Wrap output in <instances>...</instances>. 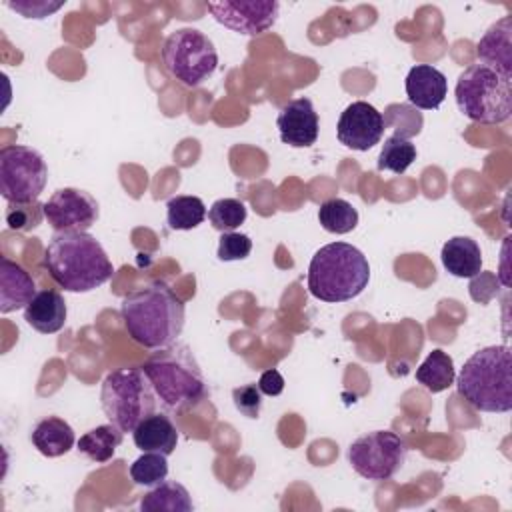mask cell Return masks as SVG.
Wrapping results in <instances>:
<instances>
[{
  "label": "cell",
  "mask_w": 512,
  "mask_h": 512,
  "mask_svg": "<svg viewBox=\"0 0 512 512\" xmlns=\"http://www.w3.org/2000/svg\"><path fill=\"white\" fill-rule=\"evenodd\" d=\"M128 336L148 350L172 346L184 328V302L162 280H152L128 296L120 306Z\"/></svg>",
  "instance_id": "cell-1"
},
{
  "label": "cell",
  "mask_w": 512,
  "mask_h": 512,
  "mask_svg": "<svg viewBox=\"0 0 512 512\" xmlns=\"http://www.w3.org/2000/svg\"><path fill=\"white\" fill-rule=\"evenodd\" d=\"M44 268L68 292H90L114 274L102 244L88 232H56L44 250Z\"/></svg>",
  "instance_id": "cell-2"
},
{
  "label": "cell",
  "mask_w": 512,
  "mask_h": 512,
  "mask_svg": "<svg viewBox=\"0 0 512 512\" xmlns=\"http://www.w3.org/2000/svg\"><path fill=\"white\" fill-rule=\"evenodd\" d=\"M458 394L478 412L512 410V352L508 346H486L474 352L456 380Z\"/></svg>",
  "instance_id": "cell-3"
},
{
  "label": "cell",
  "mask_w": 512,
  "mask_h": 512,
  "mask_svg": "<svg viewBox=\"0 0 512 512\" xmlns=\"http://www.w3.org/2000/svg\"><path fill=\"white\" fill-rule=\"evenodd\" d=\"M370 280L366 256L352 244L332 242L316 250L308 266V290L322 302H346L362 294Z\"/></svg>",
  "instance_id": "cell-4"
},
{
  "label": "cell",
  "mask_w": 512,
  "mask_h": 512,
  "mask_svg": "<svg viewBox=\"0 0 512 512\" xmlns=\"http://www.w3.org/2000/svg\"><path fill=\"white\" fill-rule=\"evenodd\" d=\"M140 368L166 408H190L208 396L204 374L186 344L158 348Z\"/></svg>",
  "instance_id": "cell-5"
},
{
  "label": "cell",
  "mask_w": 512,
  "mask_h": 512,
  "mask_svg": "<svg viewBox=\"0 0 512 512\" xmlns=\"http://www.w3.org/2000/svg\"><path fill=\"white\" fill-rule=\"evenodd\" d=\"M458 110L480 124H502L512 114V78L486 64L468 66L454 88Z\"/></svg>",
  "instance_id": "cell-6"
},
{
  "label": "cell",
  "mask_w": 512,
  "mask_h": 512,
  "mask_svg": "<svg viewBox=\"0 0 512 512\" xmlns=\"http://www.w3.org/2000/svg\"><path fill=\"white\" fill-rule=\"evenodd\" d=\"M100 404L112 424L122 432H134L144 418L154 414L156 392L142 368H120L104 378Z\"/></svg>",
  "instance_id": "cell-7"
},
{
  "label": "cell",
  "mask_w": 512,
  "mask_h": 512,
  "mask_svg": "<svg viewBox=\"0 0 512 512\" xmlns=\"http://www.w3.org/2000/svg\"><path fill=\"white\" fill-rule=\"evenodd\" d=\"M162 62L168 74L182 86L196 88L214 74L218 52L204 32L196 28H178L164 40Z\"/></svg>",
  "instance_id": "cell-8"
},
{
  "label": "cell",
  "mask_w": 512,
  "mask_h": 512,
  "mask_svg": "<svg viewBox=\"0 0 512 512\" xmlns=\"http://www.w3.org/2000/svg\"><path fill=\"white\" fill-rule=\"evenodd\" d=\"M48 182V166L40 152L28 146L0 150V194L8 204L36 202Z\"/></svg>",
  "instance_id": "cell-9"
},
{
  "label": "cell",
  "mask_w": 512,
  "mask_h": 512,
  "mask_svg": "<svg viewBox=\"0 0 512 512\" xmlns=\"http://www.w3.org/2000/svg\"><path fill=\"white\" fill-rule=\"evenodd\" d=\"M406 458L404 440L390 430H374L356 438L348 448V462L366 480L392 478Z\"/></svg>",
  "instance_id": "cell-10"
},
{
  "label": "cell",
  "mask_w": 512,
  "mask_h": 512,
  "mask_svg": "<svg viewBox=\"0 0 512 512\" xmlns=\"http://www.w3.org/2000/svg\"><path fill=\"white\" fill-rule=\"evenodd\" d=\"M98 216V200L80 188H60L44 202V218L54 232H86Z\"/></svg>",
  "instance_id": "cell-11"
},
{
  "label": "cell",
  "mask_w": 512,
  "mask_h": 512,
  "mask_svg": "<svg viewBox=\"0 0 512 512\" xmlns=\"http://www.w3.org/2000/svg\"><path fill=\"white\" fill-rule=\"evenodd\" d=\"M206 8L224 28L246 36H258L276 24L280 4L274 0H220L208 2Z\"/></svg>",
  "instance_id": "cell-12"
},
{
  "label": "cell",
  "mask_w": 512,
  "mask_h": 512,
  "mask_svg": "<svg viewBox=\"0 0 512 512\" xmlns=\"http://www.w3.org/2000/svg\"><path fill=\"white\" fill-rule=\"evenodd\" d=\"M384 116L372 104L356 100L344 108L338 118L336 136L346 148L366 152L382 140Z\"/></svg>",
  "instance_id": "cell-13"
},
{
  "label": "cell",
  "mask_w": 512,
  "mask_h": 512,
  "mask_svg": "<svg viewBox=\"0 0 512 512\" xmlns=\"http://www.w3.org/2000/svg\"><path fill=\"white\" fill-rule=\"evenodd\" d=\"M276 126L280 140L292 148H308L316 142L320 122L310 98L290 100L278 114Z\"/></svg>",
  "instance_id": "cell-14"
},
{
  "label": "cell",
  "mask_w": 512,
  "mask_h": 512,
  "mask_svg": "<svg viewBox=\"0 0 512 512\" xmlns=\"http://www.w3.org/2000/svg\"><path fill=\"white\" fill-rule=\"evenodd\" d=\"M404 88L412 106L420 110H436L446 98L448 80L438 68L430 64H416L410 68Z\"/></svg>",
  "instance_id": "cell-15"
},
{
  "label": "cell",
  "mask_w": 512,
  "mask_h": 512,
  "mask_svg": "<svg viewBox=\"0 0 512 512\" xmlns=\"http://www.w3.org/2000/svg\"><path fill=\"white\" fill-rule=\"evenodd\" d=\"M480 64L512 78V18L504 16L492 24L476 44Z\"/></svg>",
  "instance_id": "cell-16"
},
{
  "label": "cell",
  "mask_w": 512,
  "mask_h": 512,
  "mask_svg": "<svg viewBox=\"0 0 512 512\" xmlns=\"http://www.w3.org/2000/svg\"><path fill=\"white\" fill-rule=\"evenodd\" d=\"M36 296L34 278L14 260L0 258V312L8 314L18 308H26Z\"/></svg>",
  "instance_id": "cell-17"
},
{
  "label": "cell",
  "mask_w": 512,
  "mask_h": 512,
  "mask_svg": "<svg viewBox=\"0 0 512 512\" xmlns=\"http://www.w3.org/2000/svg\"><path fill=\"white\" fill-rule=\"evenodd\" d=\"M24 320L40 334H54L66 322V302L58 290H40L24 308Z\"/></svg>",
  "instance_id": "cell-18"
},
{
  "label": "cell",
  "mask_w": 512,
  "mask_h": 512,
  "mask_svg": "<svg viewBox=\"0 0 512 512\" xmlns=\"http://www.w3.org/2000/svg\"><path fill=\"white\" fill-rule=\"evenodd\" d=\"M136 448L142 452H160L170 456L178 444V430L166 414H150L132 432Z\"/></svg>",
  "instance_id": "cell-19"
},
{
  "label": "cell",
  "mask_w": 512,
  "mask_h": 512,
  "mask_svg": "<svg viewBox=\"0 0 512 512\" xmlns=\"http://www.w3.org/2000/svg\"><path fill=\"white\" fill-rule=\"evenodd\" d=\"M440 258L444 268L456 278H474L482 270L480 246L468 236H454L446 240Z\"/></svg>",
  "instance_id": "cell-20"
},
{
  "label": "cell",
  "mask_w": 512,
  "mask_h": 512,
  "mask_svg": "<svg viewBox=\"0 0 512 512\" xmlns=\"http://www.w3.org/2000/svg\"><path fill=\"white\" fill-rule=\"evenodd\" d=\"M30 438H32L34 448L42 456H48V458L66 454L74 446V440H76L72 426L58 416H48V418L40 420L34 426Z\"/></svg>",
  "instance_id": "cell-21"
},
{
  "label": "cell",
  "mask_w": 512,
  "mask_h": 512,
  "mask_svg": "<svg viewBox=\"0 0 512 512\" xmlns=\"http://www.w3.org/2000/svg\"><path fill=\"white\" fill-rule=\"evenodd\" d=\"M192 508L194 504L188 490L174 480H162L140 500L142 512H190Z\"/></svg>",
  "instance_id": "cell-22"
},
{
  "label": "cell",
  "mask_w": 512,
  "mask_h": 512,
  "mask_svg": "<svg viewBox=\"0 0 512 512\" xmlns=\"http://www.w3.org/2000/svg\"><path fill=\"white\" fill-rule=\"evenodd\" d=\"M124 432L116 424H100L86 434L80 436L78 440V452L90 458L92 462H108L116 448L122 444Z\"/></svg>",
  "instance_id": "cell-23"
},
{
  "label": "cell",
  "mask_w": 512,
  "mask_h": 512,
  "mask_svg": "<svg viewBox=\"0 0 512 512\" xmlns=\"http://www.w3.org/2000/svg\"><path fill=\"white\" fill-rule=\"evenodd\" d=\"M454 378H456V372H454V362L452 358L436 348L432 350L426 360L416 368V380L418 384H422L428 392L436 394V392H442L446 390L448 386L454 384Z\"/></svg>",
  "instance_id": "cell-24"
},
{
  "label": "cell",
  "mask_w": 512,
  "mask_h": 512,
  "mask_svg": "<svg viewBox=\"0 0 512 512\" xmlns=\"http://www.w3.org/2000/svg\"><path fill=\"white\" fill-rule=\"evenodd\" d=\"M206 218V206L198 196H174L166 204V220L172 230H192Z\"/></svg>",
  "instance_id": "cell-25"
},
{
  "label": "cell",
  "mask_w": 512,
  "mask_h": 512,
  "mask_svg": "<svg viewBox=\"0 0 512 512\" xmlns=\"http://www.w3.org/2000/svg\"><path fill=\"white\" fill-rule=\"evenodd\" d=\"M318 222L326 232L348 234L358 224V210L342 198H330L320 204Z\"/></svg>",
  "instance_id": "cell-26"
},
{
  "label": "cell",
  "mask_w": 512,
  "mask_h": 512,
  "mask_svg": "<svg viewBox=\"0 0 512 512\" xmlns=\"http://www.w3.org/2000/svg\"><path fill=\"white\" fill-rule=\"evenodd\" d=\"M414 160H416V146L410 140L394 134L386 138L380 148L378 170L404 174Z\"/></svg>",
  "instance_id": "cell-27"
},
{
  "label": "cell",
  "mask_w": 512,
  "mask_h": 512,
  "mask_svg": "<svg viewBox=\"0 0 512 512\" xmlns=\"http://www.w3.org/2000/svg\"><path fill=\"white\" fill-rule=\"evenodd\" d=\"M168 476V460L160 452H144L130 466V478L138 486H156Z\"/></svg>",
  "instance_id": "cell-28"
},
{
  "label": "cell",
  "mask_w": 512,
  "mask_h": 512,
  "mask_svg": "<svg viewBox=\"0 0 512 512\" xmlns=\"http://www.w3.org/2000/svg\"><path fill=\"white\" fill-rule=\"evenodd\" d=\"M246 206L236 198H220L208 210L210 224L220 232H234L246 220Z\"/></svg>",
  "instance_id": "cell-29"
},
{
  "label": "cell",
  "mask_w": 512,
  "mask_h": 512,
  "mask_svg": "<svg viewBox=\"0 0 512 512\" xmlns=\"http://www.w3.org/2000/svg\"><path fill=\"white\" fill-rule=\"evenodd\" d=\"M384 126L392 128L396 136L410 140L422 130V114L408 104H390L384 114Z\"/></svg>",
  "instance_id": "cell-30"
},
{
  "label": "cell",
  "mask_w": 512,
  "mask_h": 512,
  "mask_svg": "<svg viewBox=\"0 0 512 512\" xmlns=\"http://www.w3.org/2000/svg\"><path fill=\"white\" fill-rule=\"evenodd\" d=\"M44 218V204L30 202V204H8L6 210V224L10 230L28 232L36 228Z\"/></svg>",
  "instance_id": "cell-31"
},
{
  "label": "cell",
  "mask_w": 512,
  "mask_h": 512,
  "mask_svg": "<svg viewBox=\"0 0 512 512\" xmlns=\"http://www.w3.org/2000/svg\"><path fill=\"white\" fill-rule=\"evenodd\" d=\"M250 250H252L250 236L242 232H222L218 242V258L222 262L244 260L250 254Z\"/></svg>",
  "instance_id": "cell-32"
},
{
  "label": "cell",
  "mask_w": 512,
  "mask_h": 512,
  "mask_svg": "<svg viewBox=\"0 0 512 512\" xmlns=\"http://www.w3.org/2000/svg\"><path fill=\"white\" fill-rule=\"evenodd\" d=\"M232 400L234 406L240 414H244L246 418H258L260 416V408H262V392L258 388V384H244L232 390Z\"/></svg>",
  "instance_id": "cell-33"
},
{
  "label": "cell",
  "mask_w": 512,
  "mask_h": 512,
  "mask_svg": "<svg viewBox=\"0 0 512 512\" xmlns=\"http://www.w3.org/2000/svg\"><path fill=\"white\" fill-rule=\"evenodd\" d=\"M8 8L20 12L24 18H46L50 16L52 12H56L58 8L64 6V2H44V0H20V2H12L8 0L6 2Z\"/></svg>",
  "instance_id": "cell-34"
},
{
  "label": "cell",
  "mask_w": 512,
  "mask_h": 512,
  "mask_svg": "<svg viewBox=\"0 0 512 512\" xmlns=\"http://www.w3.org/2000/svg\"><path fill=\"white\" fill-rule=\"evenodd\" d=\"M258 388L266 396H278L284 390V378L276 368H270V370L262 372V376L258 380Z\"/></svg>",
  "instance_id": "cell-35"
}]
</instances>
